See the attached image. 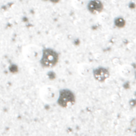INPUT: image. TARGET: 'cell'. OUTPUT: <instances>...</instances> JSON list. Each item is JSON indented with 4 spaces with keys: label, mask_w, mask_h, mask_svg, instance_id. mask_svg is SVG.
<instances>
[{
    "label": "cell",
    "mask_w": 136,
    "mask_h": 136,
    "mask_svg": "<svg viewBox=\"0 0 136 136\" xmlns=\"http://www.w3.org/2000/svg\"><path fill=\"white\" fill-rule=\"evenodd\" d=\"M73 7L76 10H81L87 5V0H72Z\"/></svg>",
    "instance_id": "obj_9"
},
{
    "label": "cell",
    "mask_w": 136,
    "mask_h": 136,
    "mask_svg": "<svg viewBox=\"0 0 136 136\" xmlns=\"http://www.w3.org/2000/svg\"><path fill=\"white\" fill-rule=\"evenodd\" d=\"M99 16V20L100 22H103V23H107L109 20V16L107 13H104L103 11L100 12L99 14H98Z\"/></svg>",
    "instance_id": "obj_10"
},
{
    "label": "cell",
    "mask_w": 136,
    "mask_h": 136,
    "mask_svg": "<svg viewBox=\"0 0 136 136\" xmlns=\"http://www.w3.org/2000/svg\"><path fill=\"white\" fill-rule=\"evenodd\" d=\"M115 26H116L121 28V27H123L124 25H125V21H124V19H121V18H119V19H115Z\"/></svg>",
    "instance_id": "obj_11"
},
{
    "label": "cell",
    "mask_w": 136,
    "mask_h": 136,
    "mask_svg": "<svg viewBox=\"0 0 136 136\" xmlns=\"http://www.w3.org/2000/svg\"><path fill=\"white\" fill-rule=\"evenodd\" d=\"M119 73L123 78H130L134 74V69L130 64H123L119 69Z\"/></svg>",
    "instance_id": "obj_7"
},
{
    "label": "cell",
    "mask_w": 136,
    "mask_h": 136,
    "mask_svg": "<svg viewBox=\"0 0 136 136\" xmlns=\"http://www.w3.org/2000/svg\"><path fill=\"white\" fill-rule=\"evenodd\" d=\"M92 74L93 76L94 79L98 82H104L107 80L110 76V73L108 69L103 68V67H99L92 70Z\"/></svg>",
    "instance_id": "obj_5"
},
{
    "label": "cell",
    "mask_w": 136,
    "mask_h": 136,
    "mask_svg": "<svg viewBox=\"0 0 136 136\" xmlns=\"http://www.w3.org/2000/svg\"><path fill=\"white\" fill-rule=\"evenodd\" d=\"M59 60L58 53L54 49H44L40 59V63L44 68L51 69L57 65Z\"/></svg>",
    "instance_id": "obj_1"
},
{
    "label": "cell",
    "mask_w": 136,
    "mask_h": 136,
    "mask_svg": "<svg viewBox=\"0 0 136 136\" xmlns=\"http://www.w3.org/2000/svg\"><path fill=\"white\" fill-rule=\"evenodd\" d=\"M92 69L89 64L83 63L80 64L77 68V73L78 74L82 76V77H88L90 75H92Z\"/></svg>",
    "instance_id": "obj_8"
},
{
    "label": "cell",
    "mask_w": 136,
    "mask_h": 136,
    "mask_svg": "<svg viewBox=\"0 0 136 136\" xmlns=\"http://www.w3.org/2000/svg\"><path fill=\"white\" fill-rule=\"evenodd\" d=\"M57 102L60 107L64 108H69L75 104L76 96L70 89L64 88V89L59 91Z\"/></svg>",
    "instance_id": "obj_3"
},
{
    "label": "cell",
    "mask_w": 136,
    "mask_h": 136,
    "mask_svg": "<svg viewBox=\"0 0 136 136\" xmlns=\"http://www.w3.org/2000/svg\"><path fill=\"white\" fill-rule=\"evenodd\" d=\"M87 8L90 13L93 14H98L102 12L104 9L103 3L100 0H91L87 3Z\"/></svg>",
    "instance_id": "obj_6"
},
{
    "label": "cell",
    "mask_w": 136,
    "mask_h": 136,
    "mask_svg": "<svg viewBox=\"0 0 136 136\" xmlns=\"http://www.w3.org/2000/svg\"><path fill=\"white\" fill-rule=\"evenodd\" d=\"M59 90L54 85H45L41 88L39 96L41 99L46 104L57 102Z\"/></svg>",
    "instance_id": "obj_4"
},
{
    "label": "cell",
    "mask_w": 136,
    "mask_h": 136,
    "mask_svg": "<svg viewBox=\"0 0 136 136\" xmlns=\"http://www.w3.org/2000/svg\"><path fill=\"white\" fill-rule=\"evenodd\" d=\"M42 49L37 45L30 44L24 47L22 50V55L25 60L29 63H35L40 61Z\"/></svg>",
    "instance_id": "obj_2"
}]
</instances>
